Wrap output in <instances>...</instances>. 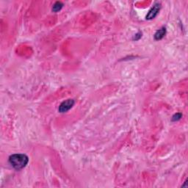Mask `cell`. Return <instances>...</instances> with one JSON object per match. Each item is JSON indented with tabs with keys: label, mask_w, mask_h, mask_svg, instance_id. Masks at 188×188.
Returning <instances> with one entry per match:
<instances>
[{
	"label": "cell",
	"mask_w": 188,
	"mask_h": 188,
	"mask_svg": "<svg viewBox=\"0 0 188 188\" xmlns=\"http://www.w3.org/2000/svg\"><path fill=\"white\" fill-rule=\"evenodd\" d=\"M74 105V101L73 99H67L60 104L59 107V112L61 113L66 112Z\"/></svg>",
	"instance_id": "cell-2"
},
{
	"label": "cell",
	"mask_w": 188,
	"mask_h": 188,
	"mask_svg": "<svg viewBox=\"0 0 188 188\" xmlns=\"http://www.w3.org/2000/svg\"><path fill=\"white\" fill-rule=\"evenodd\" d=\"M181 118H182V114H181V113H176V114H175L174 116H173L172 120L173 121H176V120H179Z\"/></svg>",
	"instance_id": "cell-6"
},
{
	"label": "cell",
	"mask_w": 188,
	"mask_h": 188,
	"mask_svg": "<svg viewBox=\"0 0 188 188\" xmlns=\"http://www.w3.org/2000/svg\"><path fill=\"white\" fill-rule=\"evenodd\" d=\"M160 3H156V4L153 6V8L149 10V13H148L146 16V19H152L156 17L157 15L158 14L159 11H160Z\"/></svg>",
	"instance_id": "cell-3"
},
{
	"label": "cell",
	"mask_w": 188,
	"mask_h": 188,
	"mask_svg": "<svg viewBox=\"0 0 188 188\" xmlns=\"http://www.w3.org/2000/svg\"><path fill=\"white\" fill-rule=\"evenodd\" d=\"M28 162V157L25 154H13L9 157V162L16 170H21L24 168L27 165Z\"/></svg>",
	"instance_id": "cell-1"
},
{
	"label": "cell",
	"mask_w": 188,
	"mask_h": 188,
	"mask_svg": "<svg viewBox=\"0 0 188 188\" xmlns=\"http://www.w3.org/2000/svg\"><path fill=\"white\" fill-rule=\"evenodd\" d=\"M63 3L60 2H57L54 3V5H53V8H52V11L53 12H58L59 10H60L63 8Z\"/></svg>",
	"instance_id": "cell-5"
},
{
	"label": "cell",
	"mask_w": 188,
	"mask_h": 188,
	"mask_svg": "<svg viewBox=\"0 0 188 188\" xmlns=\"http://www.w3.org/2000/svg\"><path fill=\"white\" fill-rule=\"evenodd\" d=\"M165 33H166V29L165 27H162V28L160 29V30L157 31V32L154 35L155 40H161L162 38L165 36Z\"/></svg>",
	"instance_id": "cell-4"
}]
</instances>
